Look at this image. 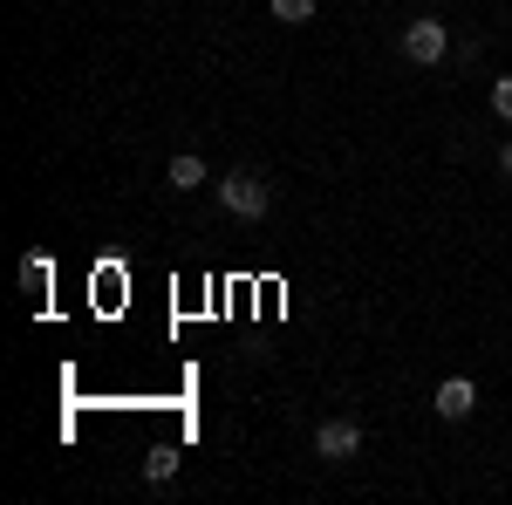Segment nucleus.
Segmentation results:
<instances>
[{"label": "nucleus", "mask_w": 512, "mask_h": 505, "mask_svg": "<svg viewBox=\"0 0 512 505\" xmlns=\"http://www.w3.org/2000/svg\"><path fill=\"white\" fill-rule=\"evenodd\" d=\"M212 192H219V205H226L233 219H267V212H274V185H267L260 171H226Z\"/></svg>", "instance_id": "f257e3e1"}, {"label": "nucleus", "mask_w": 512, "mask_h": 505, "mask_svg": "<svg viewBox=\"0 0 512 505\" xmlns=\"http://www.w3.org/2000/svg\"><path fill=\"white\" fill-rule=\"evenodd\" d=\"M396 48H403V62H417V69H437V62L451 55V28H444L437 14H417V21H403Z\"/></svg>", "instance_id": "f03ea898"}, {"label": "nucleus", "mask_w": 512, "mask_h": 505, "mask_svg": "<svg viewBox=\"0 0 512 505\" xmlns=\"http://www.w3.org/2000/svg\"><path fill=\"white\" fill-rule=\"evenodd\" d=\"M355 451H362V424H355V417H328V424H315V458L321 465H349Z\"/></svg>", "instance_id": "7ed1b4c3"}, {"label": "nucleus", "mask_w": 512, "mask_h": 505, "mask_svg": "<svg viewBox=\"0 0 512 505\" xmlns=\"http://www.w3.org/2000/svg\"><path fill=\"white\" fill-rule=\"evenodd\" d=\"M431 410L444 417V424H465V417L478 410V383H472V376H444L437 396H431Z\"/></svg>", "instance_id": "20e7f679"}, {"label": "nucleus", "mask_w": 512, "mask_h": 505, "mask_svg": "<svg viewBox=\"0 0 512 505\" xmlns=\"http://www.w3.org/2000/svg\"><path fill=\"white\" fill-rule=\"evenodd\" d=\"M164 185H171V192H198V185H205V157L178 151L171 164H164Z\"/></svg>", "instance_id": "39448f33"}, {"label": "nucleus", "mask_w": 512, "mask_h": 505, "mask_svg": "<svg viewBox=\"0 0 512 505\" xmlns=\"http://www.w3.org/2000/svg\"><path fill=\"white\" fill-rule=\"evenodd\" d=\"M48 280H55V260L48 253H21V294H48Z\"/></svg>", "instance_id": "423d86ee"}, {"label": "nucleus", "mask_w": 512, "mask_h": 505, "mask_svg": "<svg viewBox=\"0 0 512 505\" xmlns=\"http://www.w3.org/2000/svg\"><path fill=\"white\" fill-rule=\"evenodd\" d=\"M267 14L280 28H301V21H315V0H267Z\"/></svg>", "instance_id": "0eeeda50"}, {"label": "nucleus", "mask_w": 512, "mask_h": 505, "mask_svg": "<svg viewBox=\"0 0 512 505\" xmlns=\"http://www.w3.org/2000/svg\"><path fill=\"white\" fill-rule=\"evenodd\" d=\"M171 471H178V451H171V444H158V451L144 458V478H151V485H164Z\"/></svg>", "instance_id": "6e6552de"}, {"label": "nucleus", "mask_w": 512, "mask_h": 505, "mask_svg": "<svg viewBox=\"0 0 512 505\" xmlns=\"http://www.w3.org/2000/svg\"><path fill=\"white\" fill-rule=\"evenodd\" d=\"M492 117H499V123H512V76H499V82H492Z\"/></svg>", "instance_id": "1a4fd4ad"}, {"label": "nucleus", "mask_w": 512, "mask_h": 505, "mask_svg": "<svg viewBox=\"0 0 512 505\" xmlns=\"http://www.w3.org/2000/svg\"><path fill=\"white\" fill-rule=\"evenodd\" d=\"M499 171H506V178H512V137H506V144H499Z\"/></svg>", "instance_id": "9d476101"}]
</instances>
